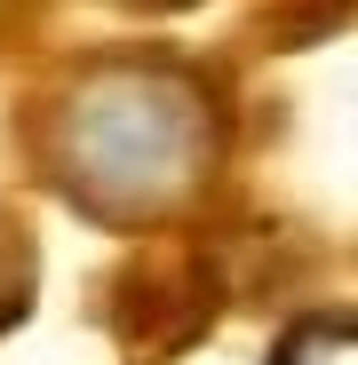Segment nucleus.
Wrapping results in <instances>:
<instances>
[{"label": "nucleus", "mask_w": 358, "mask_h": 365, "mask_svg": "<svg viewBox=\"0 0 358 365\" xmlns=\"http://www.w3.org/2000/svg\"><path fill=\"white\" fill-rule=\"evenodd\" d=\"M207 151H215V103L184 64L111 56L56 96L48 128L56 182L104 222H144L167 199H184Z\"/></svg>", "instance_id": "1"}, {"label": "nucleus", "mask_w": 358, "mask_h": 365, "mask_svg": "<svg viewBox=\"0 0 358 365\" xmlns=\"http://www.w3.org/2000/svg\"><path fill=\"white\" fill-rule=\"evenodd\" d=\"M271 365H358V334H350L342 310H319V318H303V326L279 341Z\"/></svg>", "instance_id": "2"}, {"label": "nucleus", "mask_w": 358, "mask_h": 365, "mask_svg": "<svg viewBox=\"0 0 358 365\" xmlns=\"http://www.w3.org/2000/svg\"><path fill=\"white\" fill-rule=\"evenodd\" d=\"M32 286H40V262H32V238L16 230V215L0 207V334L24 326L32 310Z\"/></svg>", "instance_id": "3"}]
</instances>
